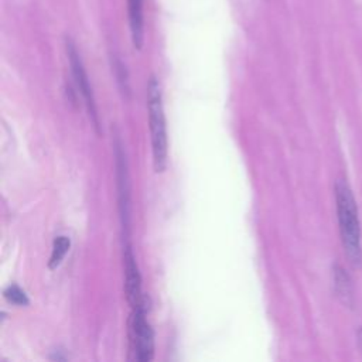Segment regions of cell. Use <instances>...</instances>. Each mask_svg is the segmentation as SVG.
Returning a JSON list of instances; mask_svg holds the SVG:
<instances>
[{
  "mask_svg": "<svg viewBox=\"0 0 362 362\" xmlns=\"http://www.w3.org/2000/svg\"><path fill=\"white\" fill-rule=\"evenodd\" d=\"M127 14L132 42L136 49H141L144 38L143 21V0H127Z\"/></svg>",
  "mask_w": 362,
  "mask_h": 362,
  "instance_id": "cell-7",
  "label": "cell"
},
{
  "mask_svg": "<svg viewBox=\"0 0 362 362\" xmlns=\"http://www.w3.org/2000/svg\"><path fill=\"white\" fill-rule=\"evenodd\" d=\"M3 296L4 298L11 303V304H16V305H27L28 304V297L25 294L24 290H21L18 286L16 284H10L4 288L3 291Z\"/></svg>",
  "mask_w": 362,
  "mask_h": 362,
  "instance_id": "cell-10",
  "label": "cell"
},
{
  "mask_svg": "<svg viewBox=\"0 0 362 362\" xmlns=\"http://www.w3.org/2000/svg\"><path fill=\"white\" fill-rule=\"evenodd\" d=\"M123 262H124V293L127 303L132 308L146 304L143 293H141V277L139 273V266L136 257L133 255L132 246L126 245L123 252Z\"/></svg>",
  "mask_w": 362,
  "mask_h": 362,
  "instance_id": "cell-5",
  "label": "cell"
},
{
  "mask_svg": "<svg viewBox=\"0 0 362 362\" xmlns=\"http://www.w3.org/2000/svg\"><path fill=\"white\" fill-rule=\"evenodd\" d=\"M334 274V288L337 296L341 298L344 304H352L354 301V290H352V281L349 274L339 266L335 264L332 269Z\"/></svg>",
  "mask_w": 362,
  "mask_h": 362,
  "instance_id": "cell-8",
  "label": "cell"
},
{
  "mask_svg": "<svg viewBox=\"0 0 362 362\" xmlns=\"http://www.w3.org/2000/svg\"><path fill=\"white\" fill-rule=\"evenodd\" d=\"M69 247H71V240H69L68 236L61 235V236H57L54 239L52 249H51V256H49V260H48V267L51 270L57 269L62 263L65 255L69 252Z\"/></svg>",
  "mask_w": 362,
  "mask_h": 362,
  "instance_id": "cell-9",
  "label": "cell"
},
{
  "mask_svg": "<svg viewBox=\"0 0 362 362\" xmlns=\"http://www.w3.org/2000/svg\"><path fill=\"white\" fill-rule=\"evenodd\" d=\"M65 49H66V57H68V61L71 65L74 81L85 100V106H86L89 119L93 123V127L96 129V132H99V116H98V110H96V103H95L92 86L88 79V74L82 64L81 55H79L75 44L69 38H66V41H65Z\"/></svg>",
  "mask_w": 362,
  "mask_h": 362,
  "instance_id": "cell-4",
  "label": "cell"
},
{
  "mask_svg": "<svg viewBox=\"0 0 362 362\" xmlns=\"http://www.w3.org/2000/svg\"><path fill=\"white\" fill-rule=\"evenodd\" d=\"M335 206L339 225V233L346 257L352 266L362 263V243H361V223L358 216V206L354 194L344 180L335 182Z\"/></svg>",
  "mask_w": 362,
  "mask_h": 362,
  "instance_id": "cell-1",
  "label": "cell"
},
{
  "mask_svg": "<svg viewBox=\"0 0 362 362\" xmlns=\"http://www.w3.org/2000/svg\"><path fill=\"white\" fill-rule=\"evenodd\" d=\"M146 98H147V112H148V123H150L153 167L156 173H163L168 161V141H167V126H165L161 86L154 76L148 79Z\"/></svg>",
  "mask_w": 362,
  "mask_h": 362,
  "instance_id": "cell-2",
  "label": "cell"
},
{
  "mask_svg": "<svg viewBox=\"0 0 362 362\" xmlns=\"http://www.w3.org/2000/svg\"><path fill=\"white\" fill-rule=\"evenodd\" d=\"M113 66H115L116 78H117V82H119V85H120L122 92L129 93V81H127V72H126V69H124V65L116 58Z\"/></svg>",
  "mask_w": 362,
  "mask_h": 362,
  "instance_id": "cell-11",
  "label": "cell"
},
{
  "mask_svg": "<svg viewBox=\"0 0 362 362\" xmlns=\"http://www.w3.org/2000/svg\"><path fill=\"white\" fill-rule=\"evenodd\" d=\"M115 157H116V175H117V191H119V211L120 219L124 229L129 228V208H130V188H129V174L124 151L122 148L120 140L115 143Z\"/></svg>",
  "mask_w": 362,
  "mask_h": 362,
  "instance_id": "cell-6",
  "label": "cell"
},
{
  "mask_svg": "<svg viewBox=\"0 0 362 362\" xmlns=\"http://www.w3.org/2000/svg\"><path fill=\"white\" fill-rule=\"evenodd\" d=\"M146 304L132 308L129 320V344L133 359L148 362L154 356V332L146 318Z\"/></svg>",
  "mask_w": 362,
  "mask_h": 362,
  "instance_id": "cell-3",
  "label": "cell"
}]
</instances>
